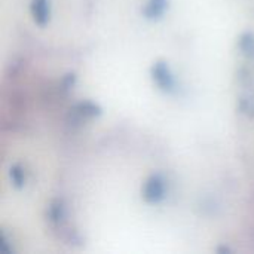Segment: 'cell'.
<instances>
[{
	"label": "cell",
	"instance_id": "cell-1",
	"mask_svg": "<svg viewBox=\"0 0 254 254\" xmlns=\"http://www.w3.org/2000/svg\"><path fill=\"white\" fill-rule=\"evenodd\" d=\"M141 196L147 204H159L165 196V180L161 174H152L141 188Z\"/></svg>",
	"mask_w": 254,
	"mask_h": 254
},
{
	"label": "cell",
	"instance_id": "cell-2",
	"mask_svg": "<svg viewBox=\"0 0 254 254\" xmlns=\"http://www.w3.org/2000/svg\"><path fill=\"white\" fill-rule=\"evenodd\" d=\"M152 79L153 82L156 83V86L164 91V92H171L174 89V76L168 67V64L165 61H156L153 65H152Z\"/></svg>",
	"mask_w": 254,
	"mask_h": 254
},
{
	"label": "cell",
	"instance_id": "cell-3",
	"mask_svg": "<svg viewBox=\"0 0 254 254\" xmlns=\"http://www.w3.org/2000/svg\"><path fill=\"white\" fill-rule=\"evenodd\" d=\"M30 12L37 25H45L51 16V4L49 0H31Z\"/></svg>",
	"mask_w": 254,
	"mask_h": 254
},
{
	"label": "cell",
	"instance_id": "cell-4",
	"mask_svg": "<svg viewBox=\"0 0 254 254\" xmlns=\"http://www.w3.org/2000/svg\"><path fill=\"white\" fill-rule=\"evenodd\" d=\"M74 116L76 121H82L86 118H94V116H100L101 115V109L98 104L92 103V101H82L77 103L73 110H70Z\"/></svg>",
	"mask_w": 254,
	"mask_h": 254
},
{
	"label": "cell",
	"instance_id": "cell-5",
	"mask_svg": "<svg viewBox=\"0 0 254 254\" xmlns=\"http://www.w3.org/2000/svg\"><path fill=\"white\" fill-rule=\"evenodd\" d=\"M168 7V0H146L141 7L143 15L147 19H158L164 15Z\"/></svg>",
	"mask_w": 254,
	"mask_h": 254
},
{
	"label": "cell",
	"instance_id": "cell-6",
	"mask_svg": "<svg viewBox=\"0 0 254 254\" xmlns=\"http://www.w3.org/2000/svg\"><path fill=\"white\" fill-rule=\"evenodd\" d=\"M46 216L54 226H61L65 219V208H64L63 201H60V199L52 201L48 207Z\"/></svg>",
	"mask_w": 254,
	"mask_h": 254
},
{
	"label": "cell",
	"instance_id": "cell-7",
	"mask_svg": "<svg viewBox=\"0 0 254 254\" xmlns=\"http://www.w3.org/2000/svg\"><path fill=\"white\" fill-rule=\"evenodd\" d=\"M238 46L241 49V52L250 58L254 57V36L253 33H244L241 34L240 40H238Z\"/></svg>",
	"mask_w": 254,
	"mask_h": 254
},
{
	"label": "cell",
	"instance_id": "cell-8",
	"mask_svg": "<svg viewBox=\"0 0 254 254\" xmlns=\"http://www.w3.org/2000/svg\"><path fill=\"white\" fill-rule=\"evenodd\" d=\"M9 177H10V182L13 183V186L16 188H22L24 183H25V173H24V168L18 164L12 165L9 168Z\"/></svg>",
	"mask_w": 254,
	"mask_h": 254
},
{
	"label": "cell",
	"instance_id": "cell-9",
	"mask_svg": "<svg viewBox=\"0 0 254 254\" xmlns=\"http://www.w3.org/2000/svg\"><path fill=\"white\" fill-rule=\"evenodd\" d=\"M238 107L243 113L249 115V116H254V94L246 95L240 98Z\"/></svg>",
	"mask_w": 254,
	"mask_h": 254
}]
</instances>
